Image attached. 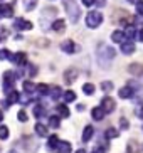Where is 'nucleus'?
Segmentation results:
<instances>
[{
	"label": "nucleus",
	"mask_w": 143,
	"mask_h": 153,
	"mask_svg": "<svg viewBox=\"0 0 143 153\" xmlns=\"http://www.w3.org/2000/svg\"><path fill=\"white\" fill-rule=\"evenodd\" d=\"M101 22H103V15H101V12H89V14L86 15V25L89 29H96L101 25Z\"/></svg>",
	"instance_id": "nucleus-1"
},
{
	"label": "nucleus",
	"mask_w": 143,
	"mask_h": 153,
	"mask_svg": "<svg viewBox=\"0 0 143 153\" xmlns=\"http://www.w3.org/2000/svg\"><path fill=\"white\" fill-rule=\"evenodd\" d=\"M140 41H143V29L140 30Z\"/></svg>",
	"instance_id": "nucleus-42"
},
{
	"label": "nucleus",
	"mask_w": 143,
	"mask_h": 153,
	"mask_svg": "<svg viewBox=\"0 0 143 153\" xmlns=\"http://www.w3.org/2000/svg\"><path fill=\"white\" fill-rule=\"evenodd\" d=\"M0 14L4 17H13V7L9 4H2L0 5Z\"/></svg>",
	"instance_id": "nucleus-10"
},
{
	"label": "nucleus",
	"mask_w": 143,
	"mask_h": 153,
	"mask_svg": "<svg viewBox=\"0 0 143 153\" xmlns=\"http://www.w3.org/2000/svg\"><path fill=\"white\" fill-rule=\"evenodd\" d=\"M64 99H66L67 103L76 101V93H74V91H66V93H64Z\"/></svg>",
	"instance_id": "nucleus-23"
},
{
	"label": "nucleus",
	"mask_w": 143,
	"mask_h": 153,
	"mask_svg": "<svg viewBox=\"0 0 143 153\" xmlns=\"http://www.w3.org/2000/svg\"><path fill=\"white\" fill-rule=\"evenodd\" d=\"M59 94H61V89H59L57 86L51 89V98H52V99H57V98H59Z\"/></svg>",
	"instance_id": "nucleus-31"
},
{
	"label": "nucleus",
	"mask_w": 143,
	"mask_h": 153,
	"mask_svg": "<svg viewBox=\"0 0 143 153\" xmlns=\"http://www.w3.org/2000/svg\"><path fill=\"white\" fill-rule=\"evenodd\" d=\"M135 5H136V14H138V15H143V2H142V0H138Z\"/></svg>",
	"instance_id": "nucleus-32"
},
{
	"label": "nucleus",
	"mask_w": 143,
	"mask_h": 153,
	"mask_svg": "<svg viewBox=\"0 0 143 153\" xmlns=\"http://www.w3.org/2000/svg\"><path fill=\"white\" fill-rule=\"evenodd\" d=\"M17 118H19V121H27V113L25 111H20L17 114Z\"/></svg>",
	"instance_id": "nucleus-36"
},
{
	"label": "nucleus",
	"mask_w": 143,
	"mask_h": 153,
	"mask_svg": "<svg viewBox=\"0 0 143 153\" xmlns=\"http://www.w3.org/2000/svg\"><path fill=\"white\" fill-rule=\"evenodd\" d=\"M83 93H86V94L89 96L94 93V84L93 82H86V84H83Z\"/></svg>",
	"instance_id": "nucleus-21"
},
{
	"label": "nucleus",
	"mask_w": 143,
	"mask_h": 153,
	"mask_svg": "<svg viewBox=\"0 0 143 153\" xmlns=\"http://www.w3.org/2000/svg\"><path fill=\"white\" fill-rule=\"evenodd\" d=\"M136 116H138V118H143V104H140V108L136 109Z\"/></svg>",
	"instance_id": "nucleus-40"
},
{
	"label": "nucleus",
	"mask_w": 143,
	"mask_h": 153,
	"mask_svg": "<svg viewBox=\"0 0 143 153\" xmlns=\"http://www.w3.org/2000/svg\"><path fill=\"white\" fill-rule=\"evenodd\" d=\"M77 153H86L84 150H77Z\"/></svg>",
	"instance_id": "nucleus-45"
},
{
	"label": "nucleus",
	"mask_w": 143,
	"mask_h": 153,
	"mask_svg": "<svg viewBox=\"0 0 143 153\" xmlns=\"http://www.w3.org/2000/svg\"><path fill=\"white\" fill-rule=\"evenodd\" d=\"M103 89L104 91H111L113 89V84H111V82H108V81H104L103 82Z\"/></svg>",
	"instance_id": "nucleus-37"
},
{
	"label": "nucleus",
	"mask_w": 143,
	"mask_h": 153,
	"mask_svg": "<svg viewBox=\"0 0 143 153\" xmlns=\"http://www.w3.org/2000/svg\"><path fill=\"white\" fill-rule=\"evenodd\" d=\"M47 89H49V88H47L45 84H39V86H37V91H39L40 94H45V93H47Z\"/></svg>",
	"instance_id": "nucleus-34"
},
{
	"label": "nucleus",
	"mask_w": 143,
	"mask_h": 153,
	"mask_svg": "<svg viewBox=\"0 0 143 153\" xmlns=\"http://www.w3.org/2000/svg\"><path fill=\"white\" fill-rule=\"evenodd\" d=\"M15 72H12V71H7L4 74V91H7V93H10L12 91V86H13V82H15Z\"/></svg>",
	"instance_id": "nucleus-2"
},
{
	"label": "nucleus",
	"mask_w": 143,
	"mask_h": 153,
	"mask_svg": "<svg viewBox=\"0 0 143 153\" xmlns=\"http://www.w3.org/2000/svg\"><path fill=\"white\" fill-rule=\"evenodd\" d=\"M0 37H2V34H0Z\"/></svg>",
	"instance_id": "nucleus-46"
},
{
	"label": "nucleus",
	"mask_w": 143,
	"mask_h": 153,
	"mask_svg": "<svg viewBox=\"0 0 143 153\" xmlns=\"http://www.w3.org/2000/svg\"><path fill=\"white\" fill-rule=\"evenodd\" d=\"M66 9L71 15V22H77V19H79V9H77V5L72 2V0H67L66 2Z\"/></svg>",
	"instance_id": "nucleus-3"
},
{
	"label": "nucleus",
	"mask_w": 143,
	"mask_h": 153,
	"mask_svg": "<svg viewBox=\"0 0 143 153\" xmlns=\"http://www.w3.org/2000/svg\"><path fill=\"white\" fill-rule=\"evenodd\" d=\"M133 94H135V89L131 88V86H123V88L120 89V98L121 99H130Z\"/></svg>",
	"instance_id": "nucleus-7"
},
{
	"label": "nucleus",
	"mask_w": 143,
	"mask_h": 153,
	"mask_svg": "<svg viewBox=\"0 0 143 153\" xmlns=\"http://www.w3.org/2000/svg\"><path fill=\"white\" fill-rule=\"evenodd\" d=\"M64 29H66V22H64L63 19H57V20H54V22H52V30H54V32L63 34Z\"/></svg>",
	"instance_id": "nucleus-9"
},
{
	"label": "nucleus",
	"mask_w": 143,
	"mask_h": 153,
	"mask_svg": "<svg viewBox=\"0 0 143 153\" xmlns=\"http://www.w3.org/2000/svg\"><path fill=\"white\" fill-rule=\"evenodd\" d=\"M57 145H59L57 136H51V138H49V146H51V148H57Z\"/></svg>",
	"instance_id": "nucleus-30"
},
{
	"label": "nucleus",
	"mask_w": 143,
	"mask_h": 153,
	"mask_svg": "<svg viewBox=\"0 0 143 153\" xmlns=\"http://www.w3.org/2000/svg\"><path fill=\"white\" fill-rule=\"evenodd\" d=\"M61 49H63L66 54H72V52L76 51V45H74L72 41H64L63 44H61Z\"/></svg>",
	"instance_id": "nucleus-11"
},
{
	"label": "nucleus",
	"mask_w": 143,
	"mask_h": 153,
	"mask_svg": "<svg viewBox=\"0 0 143 153\" xmlns=\"http://www.w3.org/2000/svg\"><path fill=\"white\" fill-rule=\"evenodd\" d=\"M13 27L17 29V30H31L32 22L24 20V19H15V20H13Z\"/></svg>",
	"instance_id": "nucleus-4"
},
{
	"label": "nucleus",
	"mask_w": 143,
	"mask_h": 153,
	"mask_svg": "<svg viewBox=\"0 0 143 153\" xmlns=\"http://www.w3.org/2000/svg\"><path fill=\"white\" fill-rule=\"evenodd\" d=\"M37 5V0H24V9L25 10H34Z\"/></svg>",
	"instance_id": "nucleus-22"
},
{
	"label": "nucleus",
	"mask_w": 143,
	"mask_h": 153,
	"mask_svg": "<svg viewBox=\"0 0 143 153\" xmlns=\"http://www.w3.org/2000/svg\"><path fill=\"white\" fill-rule=\"evenodd\" d=\"M9 59L13 64H25L27 62V56L25 52H17V54H10Z\"/></svg>",
	"instance_id": "nucleus-6"
},
{
	"label": "nucleus",
	"mask_w": 143,
	"mask_h": 153,
	"mask_svg": "<svg viewBox=\"0 0 143 153\" xmlns=\"http://www.w3.org/2000/svg\"><path fill=\"white\" fill-rule=\"evenodd\" d=\"M2 118H4V113H2V109H0V121H2Z\"/></svg>",
	"instance_id": "nucleus-43"
},
{
	"label": "nucleus",
	"mask_w": 143,
	"mask_h": 153,
	"mask_svg": "<svg viewBox=\"0 0 143 153\" xmlns=\"http://www.w3.org/2000/svg\"><path fill=\"white\" fill-rule=\"evenodd\" d=\"M125 34V37H128V39H133L135 36H136V30H135V27H126V30L123 32Z\"/></svg>",
	"instance_id": "nucleus-24"
},
{
	"label": "nucleus",
	"mask_w": 143,
	"mask_h": 153,
	"mask_svg": "<svg viewBox=\"0 0 143 153\" xmlns=\"http://www.w3.org/2000/svg\"><path fill=\"white\" fill-rule=\"evenodd\" d=\"M99 108L103 109L104 113H113L115 111V101H113L111 98H103V101H101V106Z\"/></svg>",
	"instance_id": "nucleus-5"
},
{
	"label": "nucleus",
	"mask_w": 143,
	"mask_h": 153,
	"mask_svg": "<svg viewBox=\"0 0 143 153\" xmlns=\"http://www.w3.org/2000/svg\"><path fill=\"white\" fill-rule=\"evenodd\" d=\"M57 152L59 153H69V152H71V145L67 143V141H59Z\"/></svg>",
	"instance_id": "nucleus-16"
},
{
	"label": "nucleus",
	"mask_w": 143,
	"mask_h": 153,
	"mask_svg": "<svg viewBox=\"0 0 143 153\" xmlns=\"http://www.w3.org/2000/svg\"><path fill=\"white\" fill-rule=\"evenodd\" d=\"M34 114H36L37 118H40L42 114H44V106H40V104H37L36 108H34Z\"/></svg>",
	"instance_id": "nucleus-28"
},
{
	"label": "nucleus",
	"mask_w": 143,
	"mask_h": 153,
	"mask_svg": "<svg viewBox=\"0 0 143 153\" xmlns=\"http://www.w3.org/2000/svg\"><path fill=\"white\" fill-rule=\"evenodd\" d=\"M91 116H93V120H96V121H101L104 116V111L101 108H94L93 111H91Z\"/></svg>",
	"instance_id": "nucleus-14"
},
{
	"label": "nucleus",
	"mask_w": 143,
	"mask_h": 153,
	"mask_svg": "<svg viewBox=\"0 0 143 153\" xmlns=\"http://www.w3.org/2000/svg\"><path fill=\"white\" fill-rule=\"evenodd\" d=\"M106 136H108V138H116L118 131L115 130V128H108V130H106Z\"/></svg>",
	"instance_id": "nucleus-29"
},
{
	"label": "nucleus",
	"mask_w": 143,
	"mask_h": 153,
	"mask_svg": "<svg viewBox=\"0 0 143 153\" xmlns=\"http://www.w3.org/2000/svg\"><path fill=\"white\" fill-rule=\"evenodd\" d=\"M7 138H9V128L0 126V140H7Z\"/></svg>",
	"instance_id": "nucleus-27"
},
{
	"label": "nucleus",
	"mask_w": 143,
	"mask_h": 153,
	"mask_svg": "<svg viewBox=\"0 0 143 153\" xmlns=\"http://www.w3.org/2000/svg\"><path fill=\"white\" fill-rule=\"evenodd\" d=\"M93 153H104V150H103V148H94Z\"/></svg>",
	"instance_id": "nucleus-41"
},
{
	"label": "nucleus",
	"mask_w": 143,
	"mask_h": 153,
	"mask_svg": "<svg viewBox=\"0 0 143 153\" xmlns=\"http://www.w3.org/2000/svg\"><path fill=\"white\" fill-rule=\"evenodd\" d=\"M19 93L17 91H10L9 93V99H7V104H12V103H19Z\"/></svg>",
	"instance_id": "nucleus-19"
},
{
	"label": "nucleus",
	"mask_w": 143,
	"mask_h": 153,
	"mask_svg": "<svg viewBox=\"0 0 143 153\" xmlns=\"http://www.w3.org/2000/svg\"><path fill=\"white\" fill-rule=\"evenodd\" d=\"M31 101V96H27V94H22V98L19 96V103H22V104H27Z\"/></svg>",
	"instance_id": "nucleus-33"
},
{
	"label": "nucleus",
	"mask_w": 143,
	"mask_h": 153,
	"mask_svg": "<svg viewBox=\"0 0 143 153\" xmlns=\"http://www.w3.org/2000/svg\"><path fill=\"white\" fill-rule=\"evenodd\" d=\"M36 133H37L39 136H47V128H45L44 125L37 123V125H36Z\"/></svg>",
	"instance_id": "nucleus-20"
},
{
	"label": "nucleus",
	"mask_w": 143,
	"mask_h": 153,
	"mask_svg": "<svg viewBox=\"0 0 143 153\" xmlns=\"http://www.w3.org/2000/svg\"><path fill=\"white\" fill-rule=\"evenodd\" d=\"M59 125H61V123H59V116H51L49 118V126L51 128H59Z\"/></svg>",
	"instance_id": "nucleus-25"
},
{
	"label": "nucleus",
	"mask_w": 143,
	"mask_h": 153,
	"mask_svg": "<svg viewBox=\"0 0 143 153\" xmlns=\"http://www.w3.org/2000/svg\"><path fill=\"white\" fill-rule=\"evenodd\" d=\"M135 49H136V47H135V44L133 42H121V52H123V54L125 56H130V54H133L135 52Z\"/></svg>",
	"instance_id": "nucleus-8"
},
{
	"label": "nucleus",
	"mask_w": 143,
	"mask_h": 153,
	"mask_svg": "<svg viewBox=\"0 0 143 153\" xmlns=\"http://www.w3.org/2000/svg\"><path fill=\"white\" fill-rule=\"evenodd\" d=\"M123 39H125V34H123V30H115L111 34V41L113 42H123Z\"/></svg>",
	"instance_id": "nucleus-18"
},
{
	"label": "nucleus",
	"mask_w": 143,
	"mask_h": 153,
	"mask_svg": "<svg viewBox=\"0 0 143 153\" xmlns=\"http://www.w3.org/2000/svg\"><path fill=\"white\" fill-rule=\"evenodd\" d=\"M120 126L123 128V130H128V126H130V125H128V120L121 118V120H120Z\"/></svg>",
	"instance_id": "nucleus-35"
},
{
	"label": "nucleus",
	"mask_w": 143,
	"mask_h": 153,
	"mask_svg": "<svg viewBox=\"0 0 143 153\" xmlns=\"http://www.w3.org/2000/svg\"><path fill=\"white\" fill-rule=\"evenodd\" d=\"M56 111H57V114L61 118H67V116H69V109H67L66 104H59L57 108H56Z\"/></svg>",
	"instance_id": "nucleus-15"
},
{
	"label": "nucleus",
	"mask_w": 143,
	"mask_h": 153,
	"mask_svg": "<svg viewBox=\"0 0 143 153\" xmlns=\"http://www.w3.org/2000/svg\"><path fill=\"white\" fill-rule=\"evenodd\" d=\"M81 2H83V5H86V7H91L96 0H81Z\"/></svg>",
	"instance_id": "nucleus-39"
},
{
	"label": "nucleus",
	"mask_w": 143,
	"mask_h": 153,
	"mask_svg": "<svg viewBox=\"0 0 143 153\" xmlns=\"http://www.w3.org/2000/svg\"><path fill=\"white\" fill-rule=\"evenodd\" d=\"M128 71H130L131 74H136V76H140V74H143V66H142V64H130Z\"/></svg>",
	"instance_id": "nucleus-13"
},
{
	"label": "nucleus",
	"mask_w": 143,
	"mask_h": 153,
	"mask_svg": "<svg viewBox=\"0 0 143 153\" xmlns=\"http://www.w3.org/2000/svg\"><path fill=\"white\" fill-rule=\"evenodd\" d=\"M93 131H94L93 126H86V128H84V131H83V141H84V143L91 140V136H93Z\"/></svg>",
	"instance_id": "nucleus-17"
},
{
	"label": "nucleus",
	"mask_w": 143,
	"mask_h": 153,
	"mask_svg": "<svg viewBox=\"0 0 143 153\" xmlns=\"http://www.w3.org/2000/svg\"><path fill=\"white\" fill-rule=\"evenodd\" d=\"M128 2H130V4H136V2H138V0H128Z\"/></svg>",
	"instance_id": "nucleus-44"
},
{
	"label": "nucleus",
	"mask_w": 143,
	"mask_h": 153,
	"mask_svg": "<svg viewBox=\"0 0 143 153\" xmlns=\"http://www.w3.org/2000/svg\"><path fill=\"white\" fill-rule=\"evenodd\" d=\"M77 77V71L76 69H69V71L64 72V81L69 84V82H74V79Z\"/></svg>",
	"instance_id": "nucleus-12"
},
{
	"label": "nucleus",
	"mask_w": 143,
	"mask_h": 153,
	"mask_svg": "<svg viewBox=\"0 0 143 153\" xmlns=\"http://www.w3.org/2000/svg\"><path fill=\"white\" fill-rule=\"evenodd\" d=\"M9 56H10L9 51H0V59H7Z\"/></svg>",
	"instance_id": "nucleus-38"
},
{
	"label": "nucleus",
	"mask_w": 143,
	"mask_h": 153,
	"mask_svg": "<svg viewBox=\"0 0 143 153\" xmlns=\"http://www.w3.org/2000/svg\"><path fill=\"white\" fill-rule=\"evenodd\" d=\"M34 89H36L34 82H31V81H25V82H24V91H25V93H32Z\"/></svg>",
	"instance_id": "nucleus-26"
}]
</instances>
